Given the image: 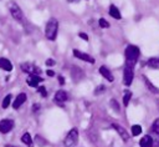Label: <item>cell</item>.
<instances>
[{
  "instance_id": "6da1fadb",
  "label": "cell",
  "mask_w": 159,
  "mask_h": 147,
  "mask_svg": "<svg viewBox=\"0 0 159 147\" xmlns=\"http://www.w3.org/2000/svg\"><path fill=\"white\" fill-rule=\"evenodd\" d=\"M124 54H125V64L135 66V64H137V61L139 59V55H140L139 49L137 46H134V45H129V46H127Z\"/></svg>"
},
{
  "instance_id": "7a4b0ae2",
  "label": "cell",
  "mask_w": 159,
  "mask_h": 147,
  "mask_svg": "<svg viewBox=\"0 0 159 147\" xmlns=\"http://www.w3.org/2000/svg\"><path fill=\"white\" fill-rule=\"evenodd\" d=\"M57 31H58V22H57L56 19L52 17V19H50V20L47 21V24H46L45 36H46L48 40L53 41V40L56 39V36H57Z\"/></svg>"
},
{
  "instance_id": "3957f363",
  "label": "cell",
  "mask_w": 159,
  "mask_h": 147,
  "mask_svg": "<svg viewBox=\"0 0 159 147\" xmlns=\"http://www.w3.org/2000/svg\"><path fill=\"white\" fill-rule=\"evenodd\" d=\"M7 7H9V11H10V14H11V16H12L16 21H19V22H21V24L25 21L22 10L20 9V6H19L16 2H14V1H9Z\"/></svg>"
},
{
  "instance_id": "277c9868",
  "label": "cell",
  "mask_w": 159,
  "mask_h": 147,
  "mask_svg": "<svg viewBox=\"0 0 159 147\" xmlns=\"http://www.w3.org/2000/svg\"><path fill=\"white\" fill-rule=\"evenodd\" d=\"M20 69H21L22 72H26L29 75H40L41 74V69L37 67L32 62H22L20 65Z\"/></svg>"
},
{
  "instance_id": "5b68a950",
  "label": "cell",
  "mask_w": 159,
  "mask_h": 147,
  "mask_svg": "<svg viewBox=\"0 0 159 147\" xmlns=\"http://www.w3.org/2000/svg\"><path fill=\"white\" fill-rule=\"evenodd\" d=\"M77 140H78V131H77V128H72L65 137L63 145H65V147H72L76 145Z\"/></svg>"
},
{
  "instance_id": "8992f818",
  "label": "cell",
  "mask_w": 159,
  "mask_h": 147,
  "mask_svg": "<svg viewBox=\"0 0 159 147\" xmlns=\"http://www.w3.org/2000/svg\"><path fill=\"white\" fill-rule=\"evenodd\" d=\"M133 77H134V66L125 64L124 66V74H123V82L125 86H129L133 82Z\"/></svg>"
},
{
  "instance_id": "52a82bcc",
  "label": "cell",
  "mask_w": 159,
  "mask_h": 147,
  "mask_svg": "<svg viewBox=\"0 0 159 147\" xmlns=\"http://www.w3.org/2000/svg\"><path fill=\"white\" fill-rule=\"evenodd\" d=\"M150 137L153 140V146H159V118H157L154 122H153V126H152V130H150Z\"/></svg>"
},
{
  "instance_id": "ba28073f",
  "label": "cell",
  "mask_w": 159,
  "mask_h": 147,
  "mask_svg": "<svg viewBox=\"0 0 159 147\" xmlns=\"http://www.w3.org/2000/svg\"><path fill=\"white\" fill-rule=\"evenodd\" d=\"M14 128V121L10 118H4L0 121V132L1 133H9Z\"/></svg>"
},
{
  "instance_id": "9c48e42d",
  "label": "cell",
  "mask_w": 159,
  "mask_h": 147,
  "mask_svg": "<svg viewBox=\"0 0 159 147\" xmlns=\"http://www.w3.org/2000/svg\"><path fill=\"white\" fill-rule=\"evenodd\" d=\"M73 55H75V57H77V59H80V60H83V61H87V62H89V64H94L96 62V60H94V57H92L91 55H88V54H86V52H82V51H80V50H73Z\"/></svg>"
},
{
  "instance_id": "30bf717a",
  "label": "cell",
  "mask_w": 159,
  "mask_h": 147,
  "mask_svg": "<svg viewBox=\"0 0 159 147\" xmlns=\"http://www.w3.org/2000/svg\"><path fill=\"white\" fill-rule=\"evenodd\" d=\"M112 127L118 132V135L122 137V140L124 141V142H128V140H129V133L125 131V128H123L120 125H118V123H112Z\"/></svg>"
},
{
  "instance_id": "8fae6325",
  "label": "cell",
  "mask_w": 159,
  "mask_h": 147,
  "mask_svg": "<svg viewBox=\"0 0 159 147\" xmlns=\"http://www.w3.org/2000/svg\"><path fill=\"white\" fill-rule=\"evenodd\" d=\"M26 82L30 87H39V83L42 82V77H40L39 75H29Z\"/></svg>"
},
{
  "instance_id": "7c38bea8",
  "label": "cell",
  "mask_w": 159,
  "mask_h": 147,
  "mask_svg": "<svg viewBox=\"0 0 159 147\" xmlns=\"http://www.w3.org/2000/svg\"><path fill=\"white\" fill-rule=\"evenodd\" d=\"M67 98H68L67 92L63 91V90H58V91L55 93V101H56V103H58V105H62L63 102H66Z\"/></svg>"
},
{
  "instance_id": "4fadbf2b",
  "label": "cell",
  "mask_w": 159,
  "mask_h": 147,
  "mask_svg": "<svg viewBox=\"0 0 159 147\" xmlns=\"http://www.w3.org/2000/svg\"><path fill=\"white\" fill-rule=\"evenodd\" d=\"M98 72L107 80V81H109V82H113V80H114V77H113V75H112V72L106 67V66H101L99 69H98Z\"/></svg>"
},
{
  "instance_id": "5bb4252c",
  "label": "cell",
  "mask_w": 159,
  "mask_h": 147,
  "mask_svg": "<svg viewBox=\"0 0 159 147\" xmlns=\"http://www.w3.org/2000/svg\"><path fill=\"white\" fill-rule=\"evenodd\" d=\"M25 101H26V95H25L24 92H21V93H19V95L16 96L15 101L12 102V107H14V108H19Z\"/></svg>"
},
{
  "instance_id": "9a60e30c",
  "label": "cell",
  "mask_w": 159,
  "mask_h": 147,
  "mask_svg": "<svg viewBox=\"0 0 159 147\" xmlns=\"http://www.w3.org/2000/svg\"><path fill=\"white\" fill-rule=\"evenodd\" d=\"M0 69H2L5 71H11L12 70V64L10 62V60H7L5 57H0Z\"/></svg>"
},
{
  "instance_id": "2e32d148",
  "label": "cell",
  "mask_w": 159,
  "mask_h": 147,
  "mask_svg": "<svg viewBox=\"0 0 159 147\" xmlns=\"http://www.w3.org/2000/svg\"><path fill=\"white\" fill-rule=\"evenodd\" d=\"M139 145H140V147H153V140H152V137L149 135L143 136L140 142H139Z\"/></svg>"
},
{
  "instance_id": "e0dca14e",
  "label": "cell",
  "mask_w": 159,
  "mask_h": 147,
  "mask_svg": "<svg viewBox=\"0 0 159 147\" xmlns=\"http://www.w3.org/2000/svg\"><path fill=\"white\" fill-rule=\"evenodd\" d=\"M143 80H144V83H145V86H147V88L152 92V93H159V88L158 87H155L145 76H143Z\"/></svg>"
},
{
  "instance_id": "ac0fdd59",
  "label": "cell",
  "mask_w": 159,
  "mask_h": 147,
  "mask_svg": "<svg viewBox=\"0 0 159 147\" xmlns=\"http://www.w3.org/2000/svg\"><path fill=\"white\" fill-rule=\"evenodd\" d=\"M109 15H111L112 17L117 19V20H119V19L122 17V15H120V12H119L118 7H117V6H114V5H111V6H109Z\"/></svg>"
},
{
  "instance_id": "d6986e66",
  "label": "cell",
  "mask_w": 159,
  "mask_h": 147,
  "mask_svg": "<svg viewBox=\"0 0 159 147\" xmlns=\"http://www.w3.org/2000/svg\"><path fill=\"white\" fill-rule=\"evenodd\" d=\"M21 142L25 143V145L29 146V147H32V138H31V136H30L29 132H25V133L21 136Z\"/></svg>"
},
{
  "instance_id": "ffe728a7",
  "label": "cell",
  "mask_w": 159,
  "mask_h": 147,
  "mask_svg": "<svg viewBox=\"0 0 159 147\" xmlns=\"http://www.w3.org/2000/svg\"><path fill=\"white\" fill-rule=\"evenodd\" d=\"M130 98H132V92H130L129 90H125V91H124V96H123V105H124V106H128Z\"/></svg>"
},
{
  "instance_id": "44dd1931",
  "label": "cell",
  "mask_w": 159,
  "mask_h": 147,
  "mask_svg": "<svg viewBox=\"0 0 159 147\" xmlns=\"http://www.w3.org/2000/svg\"><path fill=\"white\" fill-rule=\"evenodd\" d=\"M11 98H12V96H11V95H6V96H5V98L2 100L1 107H2V108H7V107L10 106V103H11Z\"/></svg>"
},
{
  "instance_id": "7402d4cb",
  "label": "cell",
  "mask_w": 159,
  "mask_h": 147,
  "mask_svg": "<svg viewBox=\"0 0 159 147\" xmlns=\"http://www.w3.org/2000/svg\"><path fill=\"white\" fill-rule=\"evenodd\" d=\"M142 133V127L139 125H133L132 126V135L133 136H138Z\"/></svg>"
},
{
  "instance_id": "603a6c76",
  "label": "cell",
  "mask_w": 159,
  "mask_h": 147,
  "mask_svg": "<svg viewBox=\"0 0 159 147\" xmlns=\"http://www.w3.org/2000/svg\"><path fill=\"white\" fill-rule=\"evenodd\" d=\"M148 66H149V67L158 69V67H159V61H158V59H150V60L148 61Z\"/></svg>"
},
{
  "instance_id": "cb8c5ba5",
  "label": "cell",
  "mask_w": 159,
  "mask_h": 147,
  "mask_svg": "<svg viewBox=\"0 0 159 147\" xmlns=\"http://www.w3.org/2000/svg\"><path fill=\"white\" fill-rule=\"evenodd\" d=\"M98 25H99V27H103V29L109 27V22H108L106 19H103V17H101V19L98 20Z\"/></svg>"
},
{
  "instance_id": "d4e9b609",
  "label": "cell",
  "mask_w": 159,
  "mask_h": 147,
  "mask_svg": "<svg viewBox=\"0 0 159 147\" xmlns=\"http://www.w3.org/2000/svg\"><path fill=\"white\" fill-rule=\"evenodd\" d=\"M37 92H39L42 97H46V96H47V91H46V87H45V86H39V87H37Z\"/></svg>"
},
{
  "instance_id": "484cf974",
  "label": "cell",
  "mask_w": 159,
  "mask_h": 147,
  "mask_svg": "<svg viewBox=\"0 0 159 147\" xmlns=\"http://www.w3.org/2000/svg\"><path fill=\"white\" fill-rule=\"evenodd\" d=\"M102 91H104V86H103V85L98 86V87L94 90V93H96V95H98V93H102Z\"/></svg>"
},
{
  "instance_id": "4316f807",
  "label": "cell",
  "mask_w": 159,
  "mask_h": 147,
  "mask_svg": "<svg viewBox=\"0 0 159 147\" xmlns=\"http://www.w3.org/2000/svg\"><path fill=\"white\" fill-rule=\"evenodd\" d=\"M111 105H112V107L116 110V111H119V106L117 105V102H116V100H112L111 101Z\"/></svg>"
},
{
  "instance_id": "83f0119b",
  "label": "cell",
  "mask_w": 159,
  "mask_h": 147,
  "mask_svg": "<svg viewBox=\"0 0 159 147\" xmlns=\"http://www.w3.org/2000/svg\"><path fill=\"white\" fill-rule=\"evenodd\" d=\"M55 64H56V62H55V60H52V59H47V60H46V65H47V66H53Z\"/></svg>"
},
{
  "instance_id": "f1b7e54d",
  "label": "cell",
  "mask_w": 159,
  "mask_h": 147,
  "mask_svg": "<svg viewBox=\"0 0 159 147\" xmlns=\"http://www.w3.org/2000/svg\"><path fill=\"white\" fill-rule=\"evenodd\" d=\"M78 36L81 37V39H83V40H88V36H87V34H84V32H78Z\"/></svg>"
},
{
  "instance_id": "f546056e",
  "label": "cell",
  "mask_w": 159,
  "mask_h": 147,
  "mask_svg": "<svg viewBox=\"0 0 159 147\" xmlns=\"http://www.w3.org/2000/svg\"><path fill=\"white\" fill-rule=\"evenodd\" d=\"M58 83L60 85H65V77L63 76H58Z\"/></svg>"
},
{
  "instance_id": "4dcf8cb0",
  "label": "cell",
  "mask_w": 159,
  "mask_h": 147,
  "mask_svg": "<svg viewBox=\"0 0 159 147\" xmlns=\"http://www.w3.org/2000/svg\"><path fill=\"white\" fill-rule=\"evenodd\" d=\"M46 74H47V76H51V77L55 76V71H52V70H47Z\"/></svg>"
},
{
  "instance_id": "1f68e13d",
  "label": "cell",
  "mask_w": 159,
  "mask_h": 147,
  "mask_svg": "<svg viewBox=\"0 0 159 147\" xmlns=\"http://www.w3.org/2000/svg\"><path fill=\"white\" fill-rule=\"evenodd\" d=\"M39 108H40V106H39V105H34V106H32V111H34V112H36Z\"/></svg>"
},
{
  "instance_id": "d6a6232c",
  "label": "cell",
  "mask_w": 159,
  "mask_h": 147,
  "mask_svg": "<svg viewBox=\"0 0 159 147\" xmlns=\"http://www.w3.org/2000/svg\"><path fill=\"white\" fill-rule=\"evenodd\" d=\"M68 2H75V1H77V0H67Z\"/></svg>"
},
{
  "instance_id": "836d02e7",
  "label": "cell",
  "mask_w": 159,
  "mask_h": 147,
  "mask_svg": "<svg viewBox=\"0 0 159 147\" xmlns=\"http://www.w3.org/2000/svg\"><path fill=\"white\" fill-rule=\"evenodd\" d=\"M158 61H159V59H158Z\"/></svg>"
}]
</instances>
